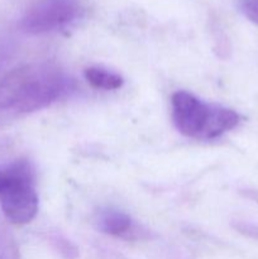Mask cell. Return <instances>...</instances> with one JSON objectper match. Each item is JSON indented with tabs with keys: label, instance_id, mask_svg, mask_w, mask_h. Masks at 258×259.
I'll list each match as a JSON object with an SVG mask.
<instances>
[{
	"label": "cell",
	"instance_id": "277c9868",
	"mask_svg": "<svg viewBox=\"0 0 258 259\" xmlns=\"http://www.w3.org/2000/svg\"><path fill=\"white\" fill-rule=\"evenodd\" d=\"M80 13L78 0H37L22 17L20 28L30 34L53 32L75 22Z\"/></svg>",
	"mask_w": 258,
	"mask_h": 259
},
{
	"label": "cell",
	"instance_id": "5b68a950",
	"mask_svg": "<svg viewBox=\"0 0 258 259\" xmlns=\"http://www.w3.org/2000/svg\"><path fill=\"white\" fill-rule=\"evenodd\" d=\"M96 223H98L99 229L103 233L121 238V239H139L146 233L138 224L132 220L128 214L120 211V210H103L99 212Z\"/></svg>",
	"mask_w": 258,
	"mask_h": 259
},
{
	"label": "cell",
	"instance_id": "ba28073f",
	"mask_svg": "<svg viewBox=\"0 0 258 259\" xmlns=\"http://www.w3.org/2000/svg\"><path fill=\"white\" fill-rule=\"evenodd\" d=\"M235 228H237L240 233H243V234L258 239V225L257 224L240 222V223H238V224H235Z\"/></svg>",
	"mask_w": 258,
	"mask_h": 259
},
{
	"label": "cell",
	"instance_id": "52a82bcc",
	"mask_svg": "<svg viewBox=\"0 0 258 259\" xmlns=\"http://www.w3.org/2000/svg\"><path fill=\"white\" fill-rule=\"evenodd\" d=\"M240 9L250 22L258 25V0H240Z\"/></svg>",
	"mask_w": 258,
	"mask_h": 259
},
{
	"label": "cell",
	"instance_id": "8992f818",
	"mask_svg": "<svg viewBox=\"0 0 258 259\" xmlns=\"http://www.w3.org/2000/svg\"><path fill=\"white\" fill-rule=\"evenodd\" d=\"M85 78L94 88L103 90H115L123 85V77L120 75L103 67L86 68Z\"/></svg>",
	"mask_w": 258,
	"mask_h": 259
},
{
	"label": "cell",
	"instance_id": "3957f363",
	"mask_svg": "<svg viewBox=\"0 0 258 259\" xmlns=\"http://www.w3.org/2000/svg\"><path fill=\"white\" fill-rule=\"evenodd\" d=\"M0 205L13 224H28L35 218L38 196L28 162L17 161L0 169Z\"/></svg>",
	"mask_w": 258,
	"mask_h": 259
},
{
	"label": "cell",
	"instance_id": "7a4b0ae2",
	"mask_svg": "<svg viewBox=\"0 0 258 259\" xmlns=\"http://www.w3.org/2000/svg\"><path fill=\"white\" fill-rule=\"evenodd\" d=\"M172 119L180 133L190 138L214 139L239 124V114L229 108L200 100L187 91L171 98Z\"/></svg>",
	"mask_w": 258,
	"mask_h": 259
},
{
	"label": "cell",
	"instance_id": "6da1fadb",
	"mask_svg": "<svg viewBox=\"0 0 258 259\" xmlns=\"http://www.w3.org/2000/svg\"><path fill=\"white\" fill-rule=\"evenodd\" d=\"M70 81L50 63H29L8 72L0 80V110L22 113L39 110L67 93Z\"/></svg>",
	"mask_w": 258,
	"mask_h": 259
}]
</instances>
